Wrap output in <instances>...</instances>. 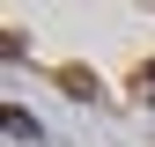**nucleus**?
Returning <instances> with one entry per match:
<instances>
[{"label": "nucleus", "instance_id": "nucleus-1", "mask_svg": "<svg viewBox=\"0 0 155 147\" xmlns=\"http://www.w3.org/2000/svg\"><path fill=\"white\" fill-rule=\"evenodd\" d=\"M52 81H59L67 96H81V103H96V96H104V88H96V74H89V66H59V74H52Z\"/></svg>", "mask_w": 155, "mask_h": 147}, {"label": "nucleus", "instance_id": "nucleus-2", "mask_svg": "<svg viewBox=\"0 0 155 147\" xmlns=\"http://www.w3.org/2000/svg\"><path fill=\"white\" fill-rule=\"evenodd\" d=\"M8 140H22V147L37 140V118H30V110H8Z\"/></svg>", "mask_w": 155, "mask_h": 147}, {"label": "nucleus", "instance_id": "nucleus-3", "mask_svg": "<svg viewBox=\"0 0 155 147\" xmlns=\"http://www.w3.org/2000/svg\"><path fill=\"white\" fill-rule=\"evenodd\" d=\"M148 81H155V66H148Z\"/></svg>", "mask_w": 155, "mask_h": 147}]
</instances>
